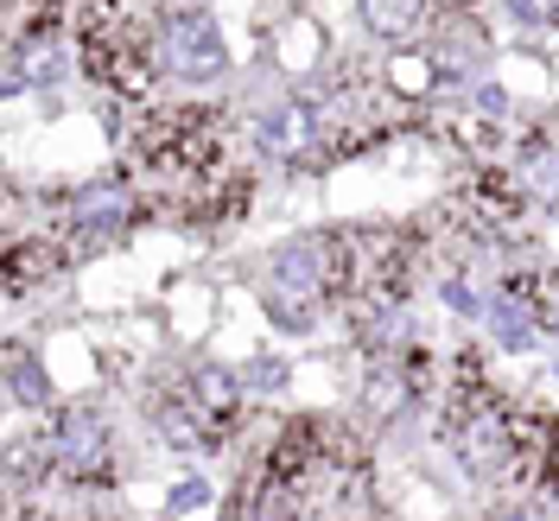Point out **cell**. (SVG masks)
Returning <instances> with one entry per match:
<instances>
[{"mask_svg": "<svg viewBox=\"0 0 559 521\" xmlns=\"http://www.w3.org/2000/svg\"><path fill=\"white\" fill-rule=\"evenodd\" d=\"M369 446L331 414L267 419L248 446L229 521H369Z\"/></svg>", "mask_w": 559, "mask_h": 521, "instance_id": "1", "label": "cell"}, {"mask_svg": "<svg viewBox=\"0 0 559 521\" xmlns=\"http://www.w3.org/2000/svg\"><path fill=\"white\" fill-rule=\"evenodd\" d=\"M128 178L146 198V216L173 229H223L254 204V173L236 153V128L204 103L146 108L128 134Z\"/></svg>", "mask_w": 559, "mask_h": 521, "instance_id": "2", "label": "cell"}, {"mask_svg": "<svg viewBox=\"0 0 559 521\" xmlns=\"http://www.w3.org/2000/svg\"><path fill=\"white\" fill-rule=\"evenodd\" d=\"M115 484V446L103 414L58 407L33 439L13 452V489H70V496H103Z\"/></svg>", "mask_w": 559, "mask_h": 521, "instance_id": "3", "label": "cell"}, {"mask_svg": "<svg viewBox=\"0 0 559 521\" xmlns=\"http://www.w3.org/2000/svg\"><path fill=\"white\" fill-rule=\"evenodd\" d=\"M153 419L178 452H216L242 426V382L216 363H191L153 394Z\"/></svg>", "mask_w": 559, "mask_h": 521, "instance_id": "4", "label": "cell"}, {"mask_svg": "<svg viewBox=\"0 0 559 521\" xmlns=\"http://www.w3.org/2000/svg\"><path fill=\"white\" fill-rule=\"evenodd\" d=\"M324 140H331V159H349V153H369V146H382L388 134H401V121H407V108L394 103L388 90L376 83H337L324 103Z\"/></svg>", "mask_w": 559, "mask_h": 521, "instance_id": "5", "label": "cell"}, {"mask_svg": "<svg viewBox=\"0 0 559 521\" xmlns=\"http://www.w3.org/2000/svg\"><path fill=\"white\" fill-rule=\"evenodd\" d=\"M267 312L280 324H312L324 306H331V268H324V242H286L267 261V286H261Z\"/></svg>", "mask_w": 559, "mask_h": 521, "instance_id": "6", "label": "cell"}, {"mask_svg": "<svg viewBox=\"0 0 559 521\" xmlns=\"http://www.w3.org/2000/svg\"><path fill=\"white\" fill-rule=\"evenodd\" d=\"M509 489L559 496V414L515 401V477H509Z\"/></svg>", "mask_w": 559, "mask_h": 521, "instance_id": "7", "label": "cell"}, {"mask_svg": "<svg viewBox=\"0 0 559 521\" xmlns=\"http://www.w3.org/2000/svg\"><path fill=\"white\" fill-rule=\"evenodd\" d=\"M159 64H166V76H185V83L223 70V38H216V26H210L198 7L166 20V33H159Z\"/></svg>", "mask_w": 559, "mask_h": 521, "instance_id": "8", "label": "cell"}, {"mask_svg": "<svg viewBox=\"0 0 559 521\" xmlns=\"http://www.w3.org/2000/svg\"><path fill=\"white\" fill-rule=\"evenodd\" d=\"M261 146L286 159V166H331V140H324V115L318 103H286L261 121Z\"/></svg>", "mask_w": 559, "mask_h": 521, "instance_id": "9", "label": "cell"}, {"mask_svg": "<svg viewBox=\"0 0 559 521\" xmlns=\"http://www.w3.org/2000/svg\"><path fill=\"white\" fill-rule=\"evenodd\" d=\"M356 13H362V26L388 45H414L432 20H445V7L439 0H356Z\"/></svg>", "mask_w": 559, "mask_h": 521, "instance_id": "10", "label": "cell"}, {"mask_svg": "<svg viewBox=\"0 0 559 521\" xmlns=\"http://www.w3.org/2000/svg\"><path fill=\"white\" fill-rule=\"evenodd\" d=\"M515 286L527 293V306H534V318H540V331H554L559 338V268H547V274H515Z\"/></svg>", "mask_w": 559, "mask_h": 521, "instance_id": "11", "label": "cell"}, {"mask_svg": "<svg viewBox=\"0 0 559 521\" xmlns=\"http://www.w3.org/2000/svg\"><path fill=\"white\" fill-rule=\"evenodd\" d=\"M7 376H13V401H26V407L45 401V376L33 369V356H26V350H13V356H7Z\"/></svg>", "mask_w": 559, "mask_h": 521, "instance_id": "12", "label": "cell"}, {"mask_svg": "<svg viewBox=\"0 0 559 521\" xmlns=\"http://www.w3.org/2000/svg\"><path fill=\"white\" fill-rule=\"evenodd\" d=\"M527 26H559V0H509Z\"/></svg>", "mask_w": 559, "mask_h": 521, "instance_id": "13", "label": "cell"}, {"mask_svg": "<svg viewBox=\"0 0 559 521\" xmlns=\"http://www.w3.org/2000/svg\"><path fill=\"white\" fill-rule=\"evenodd\" d=\"M191 502H204V484H178V496H173V509H191Z\"/></svg>", "mask_w": 559, "mask_h": 521, "instance_id": "14", "label": "cell"}, {"mask_svg": "<svg viewBox=\"0 0 559 521\" xmlns=\"http://www.w3.org/2000/svg\"><path fill=\"white\" fill-rule=\"evenodd\" d=\"M173 7H178V13H191V7H198V0H173Z\"/></svg>", "mask_w": 559, "mask_h": 521, "instance_id": "15", "label": "cell"}]
</instances>
